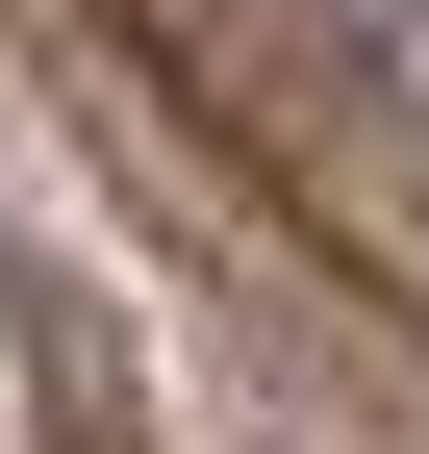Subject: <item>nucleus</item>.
Returning a JSON list of instances; mask_svg holds the SVG:
<instances>
[{"label":"nucleus","instance_id":"f257e3e1","mask_svg":"<svg viewBox=\"0 0 429 454\" xmlns=\"http://www.w3.org/2000/svg\"><path fill=\"white\" fill-rule=\"evenodd\" d=\"M76 26L127 51L329 278H379V303L429 328V76L354 26V0H76Z\"/></svg>","mask_w":429,"mask_h":454},{"label":"nucleus","instance_id":"f03ea898","mask_svg":"<svg viewBox=\"0 0 429 454\" xmlns=\"http://www.w3.org/2000/svg\"><path fill=\"white\" fill-rule=\"evenodd\" d=\"M0 454H152V404H127V328H101L51 253H0Z\"/></svg>","mask_w":429,"mask_h":454}]
</instances>
